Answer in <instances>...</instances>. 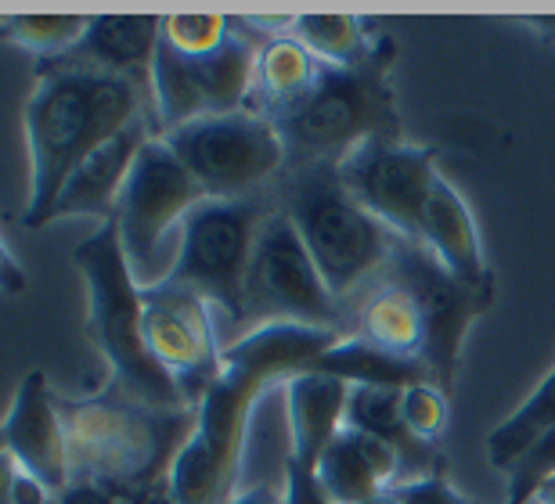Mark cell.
<instances>
[{"label": "cell", "mask_w": 555, "mask_h": 504, "mask_svg": "<svg viewBox=\"0 0 555 504\" xmlns=\"http://www.w3.org/2000/svg\"><path fill=\"white\" fill-rule=\"evenodd\" d=\"M274 195L278 209L293 220L318 274L339 302L361 296L364 285L386 271L401 242L347 192L336 163H314L282 173Z\"/></svg>", "instance_id": "cell-5"}, {"label": "cell", "mask_w": 555, "mask_h": 504, "mask_svg": "<svg viewBox=\"0 0 555 504\" xmlns=\"http://www.w3.org/2000/svg\"><path fill=\"white\" fill-rule=\"evenodd\" d=\"M383 274L393 277L397 285H404L408 293L415 296L422 310V324H426V350H422V361H426V367L433 372V383L451 397L454 378H459V367H462L465 335H469L476 318L491 313L494 299L465 288L459 277H451L443 271L440 260L426 245L408 242V238L397 242V249Z\"/></svg>", "instance_id": "cell-11"}, {"label": "cell", "mask_w": 555, "mask_h": 504, "mask_svg": "<svg viewBox=\"0 0 555 504\" xmlns=\"http://www.w3.org/2000/svg\"><path fill=\"white\" fill-rule=\"evenodd\" d=\"M274 206V188L253 198L198 202L181 223V249H177V260L163 274V282L203 296L209 307L224 313L228 328L242 332L253 245H257V234Z\"/></svg>", "instance_id": "cell-6"}, {"label": "cell", "mask_w": 555, "mask_h": 504, "mask_svg": "<svg viewBox=\"0 0 555 504\" xmlns=\"http://www.w3.org/2000/svg\"><path fill=\"white\" fill-rule=\"evenodd\" d=\"M235 18L217 15H173L163 18V40L181 54H214L231 40Z\"/></svg>", "instance_id": "cell-26"}, {"label": "cell", "mask_w": 555, "mask_h": 504, "mask_svg": "<svg viewBox=\"0 0 555 504\" xmlns=\"http://www.w3.org/2000/svg\"><path fill=\"white\" fill-rule=\"evenodd\" d=\"M257 26L235 18V33L214 54H181L159 37L152 65L155 130L170 133L206 116L249 108L253 69H257Z\"/></svg>", "instance_id": "cell-9"}, {"label": "cell", "mask_w": 555, "mask_h": 504, "mask_svg": "<svg viewBox=\"0 0 555 504\" xmlns=\"http://www.w3.org/2000/svg\"><path fill=\"white\" fill-rule=\"evenodd\" d=\"M401 454L379 436L343 425L318 462V483L332 504H364L401 483Z\"/></svg>", "instance_id": "cell-18"}, {"label": "cell", "mask_w": 555, "mask_h": 504, "mask_svg": "<svg viewBox=\"0 0 555 504\" xmlns=\"http://www.w3.org/2000/svg\"><path fill=\"white\" fill-rule=\"evenodd\" d=\"M4 457L15 462L22 473L37 476L54 497L62 494L69 479V447H65V429L59 418V400L51 397L48 375L29 372L18 383V393L4 414Z\"/></svg>", "instance_id": "cell-14"}, {"label": "cell", "mask_w": 555, "mask_h": 504, "mask_svg": "<svg viewBox=\"0 0 555 504\" xmlns=\"http://www.w3.org/2000/svg\"><path fill=\"white\" fill-rule=\"evenodd\" d=\"M505 483V504H530L538 494V487L555 476V429L545 432L519 462L508 468Z\"/></svg>", "instance_id": "cell-28"}, {"label": "cell", "mask_w": 555, "mask_h": 504, "mask_svg": "<svg viewBox=\"0 0 555 504\" xmlns=\"http://www.w3.org/2000/svg\"><path fill=\"white\" fill-rule=\"evenodd\" d=\"M545 29L552 33V37H555V18H548V22H545Z\"/></svg>", "instance_id": "cell-38"}, {"label": "cell", "mask_w": 555, "mask_h": 504, "mask_svg": "<svg viewBox=\"0 0 555 504\" xmlns=\"http://www.w3.org/2000/svg\"><path fill=\"white\" fill-rule=\"evenodd\" d=\"M116 504H134V501H130V497H124V494H116Z\"/></svg>", "instance_id": "cell-37"}, {"label": "cell", "mask_w": 555, "mask_h": 504, "mask_svg": "<svg viewBox=\"0 0 555 504\" xmlns=\"http://www.w3.org/2000/svg\"><path fill=\"white\" fill-rule=\"evenodd\" d=\"M393 62L397 43L379 33L364 62L321 65L314 91L271 119L285 144V173L314 163H343L364 141L404 138L390 80Z\"/></svg>", "instance_id": "cell-3"}, {"label": "cell", "mask_w": 555, "mask_h": 504, "mask_svg": "<svg viewBox=\"0 0 555 504\" xmlns=\"http://www.w3.org/2000/svg\"><path fill=\"white\" fill-rule=\"evenodd\" d=\"M54 504H116V494H113V487H105V483L73 479V483L54 497Z\"/></svg>", "instance_id": "cell-32"}, {"label": "cell", "mask_w": 555, "mask_h": 504, "mask_svg": "<svg viewBox=\"0 0 555 504\" xmlns=\"http://www.w3.org/2000/svg\"><path fill=\"white\" fill-rule=\"evenodd\" d=\"M321 76V62L299 43L293 33H274L260 43L257 69H253V94L249 108L260 116L278 119L285 108H293L296 101H304L314 91Z\"/></svg>", "instance_id": "cell-21"}, {"label": "cell", "mask_w": 555, "mask_h": 504, "mask_svg": "<svg viewBox=\"0 0 555 504\" xmlns=\"http://www.w3.org/2000/svg\"><path fill=\"white\" fill-rule=\"evenodd\" d=\"M87 18L80 15H26V18H4L0 37L15 43L22 51H33L40 62H54L69 54L83 40Z\"/></svg>", "instance_id": "cell-25"}, {"label": "cell", "mask_w": 555, "mask_h": 504, "mask_svg": "<svg viewBox=\"0 0 555 504\" xmlns=\"http://www.w3.org/2000/svg\"><path fill=\"white\" fill-rule=\"evenodd\" d=\"M347 192L397 238L418 242L433 184H437V152L412 141L375 138L336 163Z\"/></svg>", "instance_id": "cell-12"}, {"label": "cell", "mask_w": 555, "mask_h": 504, "mask_svg": "<svg viewBox=\"0 0 555 504\" xmlns=\"http://www.w3.org/2000/svg\"><path fill=\"white\" fill-rule=\"evenodd\" d=\"M418 242L426 245L440 260L443 271L451 277H459L465 288L494 299V271H491V263H487L476 217L465 195L443 173L437 177V184H433L426 217H422V228H418Z\"/></svg>", "instance_id": "cell-16"}, {"label": "cell", "mask_w": 555, "mask_h": 504, "mask_svg": "<svg viewBox=\"0 0 555 504\" xmlns=\"http://www.w3.org/2000/svg\"><path fill=\"white\" fill-rule=\"evenodd\" d=\"M228 504H285V497L274 483H253L246 490H238Z\"/></svg>", "instance_id": "cell-33"}, {"label": "cell", "mask_w": 555, "mask_h": 504, "mask_svg": "<svg viewBox=\"0 0 555 504\" xmlns=\"http://www.w3.org/2000/svg\"><path fill=\"white\" fill-rule=\"evenodd\" d=\"M141 504H177V501L170 497V490H166V487H163V490H159V487H155V490H152V494H149V497H144Z\"/></svg>", "instance_id": "cell-35"}, {"label": "cell", "mask_w": 555, "mask_h": 504, "mask_svg": "<svg viewBox=\"0 0 555 504\" xmlns=\"http://www.w3.org/2000/svg\"><path fill=\"white\" fill-rule=\"evenodd\" d=\"M288 33L321 65H358L375 51V37L353 15H299L288 22Z\"/></svg>", "instance_id": "cell-24"}, {"label": "cell", "mask_w": 555, "mask_h": 504, "mask_svg": "<svg viewBox=\"0 0 555 504\" xmlns=\"http://www.w3.org/2000/svg\"><path fill=\"white\" fill-rule=\"evenodd\" d=\"M310 372L343 378L347 386H375V389H408L415 383H433V372L422 361H404L364 343L361 335H343V339L314 361Z\"/></svg>", "instance_id": "cell-22"}, {"label": "cell", "mask_w": 555, "mask_h": 504, "mask_svg": "<svg viewBox=\"0 0 555 504\" xmlns=\"http://www.w3.org/2000/svg\"><path fill=\"white\" fill-rule=\"evenodd\" d=\"M347 335H361L364 343L404 357V361H422V350H426V324H422L415 296L386 274H379L375 288L350 313Z\"/></svg>", "instance_id": "cell-20"}, {"label": "cell", "mask_w": 555, "mask_h": 504, "mask_svg": "<svg viewBox=\"0 0 555 504\" xmlns=\"http://www.w3.org/2000/svg\"><path fill=\"white\" fill-rule=\"evenodd\" d=\"M350 386L343 378L304 372L285 383V422H288V451L285 462L318 468L321 454L347 425Z\"/></svg>", "instance_id": "cell-19"}, {"label": "cell", "mask_w": 555, "mask_h": 504, "mask_svg": "<svg viewBox=\"0 0 555 504\" xmlns=\"http://www.w3.org/2000/svg\"><path fill=\"white\" fill-rule=\"evenodd\" d=\"M393 497H397V504H476L465 494H459V490L443 479V473L415 479V483H397Z\"/></svg>", "instance_id": "cell-29"}, {"label": "cell", "mask_w": 555, "mask_h": 504, "mask_svg": "<svg viewBox=\"0 0 555 504\" xmlns=\"http://www.w3.org/2000/svg\"><path fill=\"white\" fill-rule=\"evenodd\" d=\"M163 141L188 166L206 198H253L271 192L285 173V144L278 127L253 108L195 119L163 133Z\"/></svg>", "instance_id": "cell-8"}, {"label": "cell", "mask_w": 555, "mask_h": 504, "mask_svg": "<svg viewBox=\"0 0 555 504\" xmlns=\"http://www.w3.org/2000/svg\"><path fill=\"white\" fill-rule=\"evenodd\" d=\"M159 37H163V18L152 15L87 18L83 40L69 54L54 59V65L119 76V80L134 83L152 105V65H155V51H159Z\"/></svg>", "instance_id": "cell-15"}, {"label": "cell", "mask_w": 555, "mask_h": 504, "mask_svg": "<svg viewBox=\"0 0 555 504\" xmlns=\"http://www.w3.org/2000/svg\"><path fill=\"white\" fill-rule=\"evenodd\" d=\"M364 504H397V497H393V490H386V494L372 497V501H364Z\"/></svg>", "instance_id": "cell-36"}, {"label": "cell", "mask_w": 555, "mask_h": 504, "mask_svg": "<svg viewBox=\"0 0 555 504\" xmlns=\"http://www.w3.org/2000/svg\"><path fill=\"white\" fill-rule=\"evenodd\" d=\"M268 324H310V328L350 332L343 302L328 293L293 220L274 206L253 245L246 274L242 335Z\"/></svg>", "instance_id": "cell-7"}, {"label": "cell", "mask_w": 555, "mask_h": 504, "mask_svg": "<svg viewBox=\"0 0 555 504\" xmlns=\"http://www.w3.org/2000/svg\"><path fill=\"white\" fill-rule=\"evenodd\" d=\"M285 504H332L328 494L318 483V468H304L285 462V487H282Z\"/></svg>", "instance_id": "cell-30"}, {"label": "cell", "mask_w": 555, "mask_h": 504, "mask_svg": "<svg viewBox=\"0 0 555 504\" xmlns=\"http://www.w3.org/2000/svg\"><path fill=\"white\" fill-rule=\"evenodd\" d=\"M552 429H555V367L541 378L534 393L487 436V443H483L487 462H491L498 473H508V468Z\"/></svg>", "instance_id": "cell-23"}, {"label": "cell", "mask_w": 555, "mask_h": 504, "mask_svg": "<svg viewBox=\"0 0 555 504\" xmlns=\"http://www.w3.org/2000/svg\"><path fill=\"white\" fill-rule=\"evenodd\" d=\"M141 116L155 127L149 98L134 83L73 65L37 62V83L22 112L29 148V202L22 209V223H51V209L69 173Z\"/></svg>", "instance_id": "cell-2"}, {"label": "cell", "mask_w": 555, "mask_h": 504, "mask_svg": "<svg viewBox=\"0 0 555 504\" xmlns=\"http://www.w3.org/2000/svg\"><path fill=\"white\" fill-rule=\"evenodd\" d=\"M4 476H8V504H54L51 490L43 487L37 476L22 473L8 457H4Z\"/></svg>", "instance_id": "cell-31"}, {"label": "cell", "mask_w": 555, "mask_h": 504, "mask_svg": "<svg viewBox=\"0 0 555 504\" xmlns=\"http://www.w3.org/2000/svg\"><path fill=\"white\" fill-rule=\"evenodd\" d=\"M73 267L87 285V332L98 353L105 357L116 393L163 414L192 411L184 408L177 386L152 361L149 343H144L141 282L124 249L119 223H98V231L73 249Z\"/></svg>", "instance_id": "cell-4"}, {"label": "cell", "mask_w": 555, "mask_h": 504, "mask_svg": "<svg viewBox=\"0 0 555 504\" xmlns=\"http://www.w3.org/2000/svg\"><path fill=\"white\" fill-rule=\"evenodd\" d=\"M401 418L418 440L437 443L448 425V393L437 383H415L401 389Z\"/></svg>", "instance_id": "cell-27"}, {"label": "cell", "mask_w": 555, "mask_h": 504, "mask_svg": "<svg viewBox=\"0 0 555 504\" xmlns=\"http://www.w3.org/2000/svg\"><path fill=\"white\" fill-rule=\"evenodd\" d=\"M155 133L152 119H134L127 130H119L116 138H108L102 148H94L87 159L76 166L65 181L59 202L51 209V220L62 217H98V220H113L116 217V202L124 195V184L130 170H134L138 152L144 148Z\"/></svg>", "instance_id": "cell-17"}, {"label": "cell", "mask_w": 555, "mask_h": 504, "mask_svg": "<svg viewBox=\"0 0 555 504\" xmlns=\"http://www.w3.org/2000/svg\"><path fill=\"white\" fill-rule=\"evenodd\" d=\"M534 501H538V504H555V476H552V479H545V483L538 487Z\"/></svg>", "instance_id": "cell-34"}, {"label": "cell", "mask_w": 555, "mask_h": 504, "mask_svg": "<svg viewBox=\"0 0 555 504\" xmlns=\"http://www.w3.org/2000/svg\"><path fill=\"white\" fill-rule=\"evenodd\" d=\"M347 332L310 328V324H268L238 335L224 346V372L206 400L170 465V497L177 504H228L238 494L242 451L249 418L274 383L304 375Z\"/></svg>", "instance_id": "cell-1"}, {"label": "cell", "mask_w": 555, "mask_h": 504, "mask_svg": "<svg viewBox=\"0 0 555 504\" xmlns=\"http://www.w3.org/2000/svg\"><path fill=\"white\" fill-rule=\"evenodd\" d=\"M141 313L152 361L177 386L184 408L195 411L224 372V346L217 339L209 302L159 277L141 285Z\"/></svg>", "instance_id": "cell-10"}, {"label": "cell", "mask_w": 555, "mask_h": 504, "mask_svg": "<svg viewBox=\"0 0 555 504\" xmlns=\"http://www.w3.org/2000/svg\"><path fill=\"white\" fill-rule=\"evenodd\" d=\"M198 202H206V192L188 173V166L177 159L170 144L163 141V133H152L138 152L113 217L119 223V234H124V249L134 274L152 263L166 231L181 228Z\"/></svg>", "instance_id": "cell-13"}]
</instances>
